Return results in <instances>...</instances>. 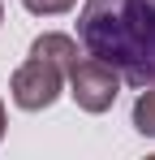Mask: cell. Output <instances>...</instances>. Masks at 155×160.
<instances>
[{
	"label": "cell",
	"mask_w": 155,
	"mask_h": 160,
	"mask_svg": "<svg viewBox=\"0 0 155 160\" xmlns=\"http://www.w3.org/2000/svg\"><path fill=\"white\" fill-rule=\"evenodd\" d=\"M82 52L108 61L121 82H155V0H86L78 13Z\"/></svg>",
	"instance_id": "obj_1"
},
{
	"label": "cell",
	"mask_w": 155,
	"mask_h": 160,
	"mask_svg": "<svg viewBox=\"0 0 155 160\" xmlns=\"http://www.w3.org/2000/svg\"><path fill=\"white\" fill-rule=\"evenodd\" d=\"M65 82H69V95H73V104L82 112H108V108L116 104V95H121V74L108 61L91 56V52L78 56L73 65H69Z\"/></svg>",
	"instance_id": "obj_2"
},
{
	"label": "cell",
	"mask_w": 155,
	"mask_h": 160,
	"mask_svg": "<svg viewBox=\"0 0 155 160\" xmlns=\"http://www.w3.org/2000/svg\"><path fill=\"white\" fill-rule=\"evenodd\" d=\"M9 91H13V104L26 108V112H43L60 100V91H65V69L60 65H52L43 56H26L22 65L13 69V78H9Z\"/></svg>",
	"instance_id": "obj_3"
},
{
	"label": "cell",
	"mask_w": 155,
	"mask_h": 160,
	"mask_svg": "<svg viewBox=\"0 0 155 160\" xmlns=\"http://www.w3.org/2000/svg\"><path fill=\"white\" fill-rule=\"evenodd\" d=\"M30 56H43V61L60 65V69L69 74V65L78 61V39L73 35H60V30H48V35H39V39L30 43Z\"/></svg>",
	"instance_id": "obj_4"
},
{
	"label": "cell",
	"mask_w": 155,
	"mask_h": 160,
	"mask_svg": "<svg viewBox=\"0 0 155 160\" xmlns=\"http://www.w3.org/2000/svg\"><path fill=\"white\" fill-rule=\"evenodd\" d=\"M134 130L142 138H155V82L142 87V95L134 100Z\"/></svg>",
	"instance_id": "obj_5"
},
{
	"label": "cell",
	"mask_w": 155,
	"mask_h": 160,
	"mask_svg": "<svg viewBox=\"0 0 155 160\" xmlns=\"http://www.w3.org/2000/svg\"><path fill=\"white\" fill-rule=\"evenodd\" d=\"M22 4L35 13V18H56V13H69L78 0H22Z\"/></svg>",
	"instance_id": "obj_6"
},
{
	"label": "cell",
	"mask_w": 155,
	"mask_h": 160,
	"mask_svg": "<svg viewBox=\"0 0 155 160\" xmlns=\"http://www.w3.org/2000/svg\"><path fill=\"white\" fill-rule=\"evenodd\" d=\"M0 138H4V100H0Z\"/></svg>",
	"instance_id": "obj_7"
},
{
	"label": "cell",
	"mask_w": 155,
	"mask_h": 160,
	"mask_svg": "<svg viewBox=\"0 0 155 160\" xmlns=\"http://www.w3.org/2000/svg\"><path fill=\"white\" fill-rule=\"evenodd\" d=\"M0 22H4V4H0Z\"/></svg>",
	"instance_id": "obj_8"
}]
</instances>
